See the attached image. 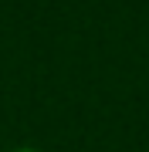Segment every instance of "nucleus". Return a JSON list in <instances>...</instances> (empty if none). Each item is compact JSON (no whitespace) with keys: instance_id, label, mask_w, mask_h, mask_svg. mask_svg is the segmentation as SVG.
I'll return each mask as SVG.
<instances>
[{"instance_id":"obj_1","label":"nucleus","mask_w":149,"mask_h":152,"mask_svg":"<svg viewBox=\"0 0 149 152\" xmlns=\"http://www.w3.org/2000/svg\"><path fill=\"white\" fill-rule=\"evenodd\" d=\"M10 152H41V149H34V145H17V149H10Z\"/></svg>"}]
</instances>
